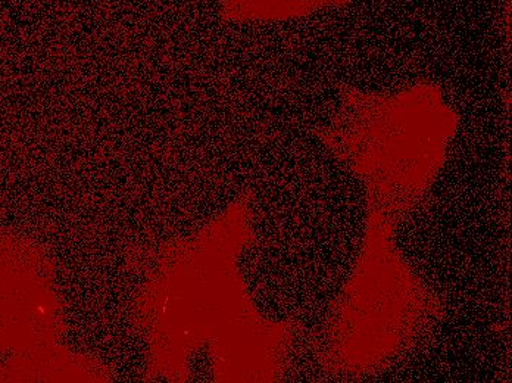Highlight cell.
Instances as JSON below:
<instances>
[{
	"mask_svg": "<svg viewBox=\"0 0 512 383\" xmlns=\"http://www.w3.org/2000/svg\"><path fill=\"white\" fill-rule=\"evenodd\" d=\"M352 0H221L227 23H282L299 20L329 8H342Z\"/></svg>",
	"mask_w": 512,
	"mask_h": 383,
	"instance_id": "cell-1",
	"label": "cell"
}]
</instances>
